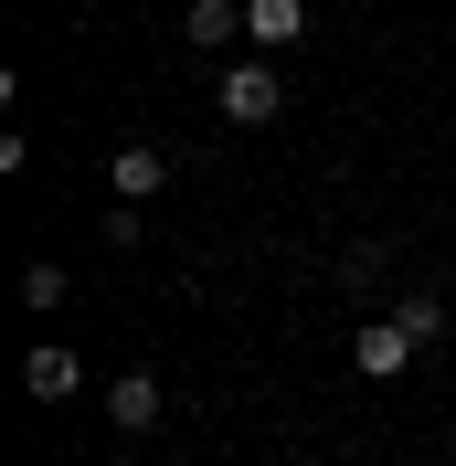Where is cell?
<instances>
[{
	"label": "cell",
	"instance_id": "6da1fadb",
	"mask_svg": "<svg viewBox=\"0 0 456 466\" xmlns=\"http://www.w3.org/2000/svg\"><path fill=\"white\" fill-rule=\"evenodd\" d=\"M212 106H223V127H276V116H286V75L265 54H233L223 86H212Z\"/></svg>",
	"mask_w": 456,
	"mask_h": 466
},
{
	"label": "cell",
	"instance_id": "7a4b0ae2",
	"mask_svg": "<svg viewBox=\"0 0 456 466\" xmlns=\"http://www.w3.org/2000/svg\"><path fill=\"white\" fill-rule=\"evenodd\" d=\"M350 371H361V381H403V371H414V329H403L393 308H382V319H371L361 339H350Z\"/></svg>",
	"mask_w": 456,
	"mask_h": 466
},
{
	"label": "cell",
	"instance_id": "3957f363",
	"mask_svg": "<svg viewBox=\"0 0 456 466\" xmlns=\"http://www.w3.org/2000/svg\"><path fill=\"white\" fill-rule=\"evenodd\" d=\"M22 392L32 403H75V392H86V360H75L64 339H32L22 350Z\"/></svg>",
	"mask_w": 456,
	"mask_h": 466
},
{
	"label": "cell",
	"instance_id": "277c9868",
	"mask_svg": "<svg viewBox=\"0 0 456 466\" xmlns=\"http://www.w3.org/2000/svg\"><path fill=\"white\" fill-rule=\"evenodd\" d=\"M308 0H244V43H255V54H297V43H308Z\"/></svg>",
	"mask_w": 456,
	"mask_h": 466
},
{
	"label": "cell",
	"instance_id": "5b68a950",
	"mask_svg": "<svg viewBox=\"0 0 456 466\" xmlns=\"http://www.w3.org/2000/svg\"><path fill=\"white\" fill-rule=\"evenodd\" d=\"M107 191H117V202H160V191H171V159H160L149 138H128L107 159Z\"/></svg>",
	"mask_w": 456,
	"mask_h": 466
},
{
	"label": "cell",
	"instance_id": "8992f818",
	"mask_svg": "<svg viewBox=\"0 0 456 466\" xmlns=\"http://www.w3.org/2000/svg\"><path fill=\"white\" fill-rule=\"evenodd\" d=\"M160 403H171V392H160V371H117V381H107V424H117V435H149V424H160Z\"/></svg>",
	"mask_w": 456,
	"mask_h": 466
},
{
	"label": "cell",
	"instance_id": "52a82bcc",
	"mask_svg": "<svg viewBox=\"0 0 456 466\" xmlns=\"http://www.w3.org/2000/svg\"><path fill=\"white\" fill-rule=\"evenodd\" d=\"M181 43H192V54H233V43H244V0H192V11H181Z\"/></svg>",
	"mask_w": 456,
	"mask_h": 466
},
{
	"label": "cell",
	"instance_id": "ba28073f",
	"mask_svg": "<svg viewBox=\"0 0 456 466\" xmlns=\"http://www.w3.org/2000/svg\"><path fill=\"white\" fill-rule=\"evenodd\" d=\"M393 319L414 329V350H435V339H446V297H435V287H403V297H393Z\"/></svg>",
	"mask_w": 456,
	"mask_h": 466
},
{
	"label": "cell",
	"instance_id": "9c48e42d",
	"mask_svg": "<svg viewBox=\"0 0 456 466\" xmlns=\"http://www.w3.org/2000/svg\"><path fill=\"white\" fill-rule=\"evenodd\" d=\"M22 308L54 319V308H64V265H22Z\"/></svg>",
	"mask_w": 456,
	"mask_h": 466
},
{
	"label": "cell",
	"instance_id": "30bf717a",
	"mask_svg": "<svg viewBox=\"0 0 456 466\" xmlns=\"http://www.w3.org/2000/svg\"><path fill=\"white\" fill-rule=\"evenodd\" d=\"M139 223H149V202H117V212H107V223H96V233H107L117 255H128V244H139Z\"/></svg>",
	"mask_w": 456,
	"mask_h": 466
}]
</instances>
